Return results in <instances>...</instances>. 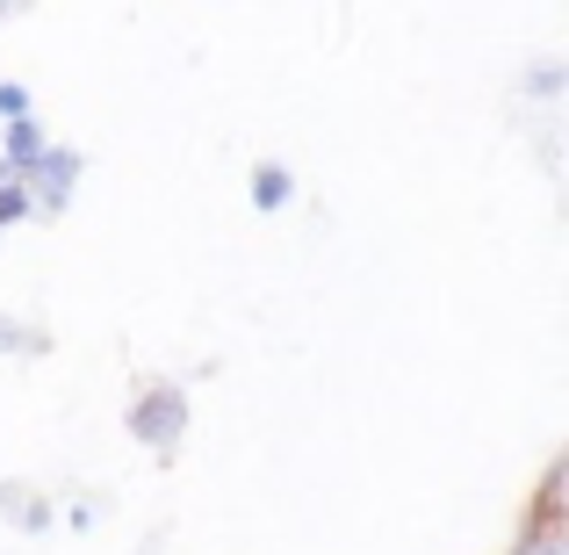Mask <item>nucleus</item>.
<instances>
[{
  "label": "nucleus",
  "instance_id": "1",
  "mask_svg": "<svg viewBox=\"0 0 569 555\" xmlns=\"http://www.w3.org/2000/svg\"><path fill=\"white\" fill-rule=\"evenodd\" d=\"M181 433H188V389L181 383H152L138 404H130V440H144V447L167 455Z\"/></svg>",
  "mask_w": 569,
  "mask_h": 555
},
{
  "label": "nucleus",
  "instance_id": "2",
  "mask_svg": "<svg viewBox=\"0 0 569 555\" xmlns=\"http://www.w3.org/2000/svg\"><path fill=\"white\" fill-rule=\"evenodd\" d=\"M80 167H87V159L66 152V145H58V152H43L37 167H29V174H37V209H43V217H58V209L72 202V181H80Z\"/></svg>",
  "mask_w": 569,
  "mask_h": 555
},
{
  "label": "nucleus",
  "instance_id": "3",
  "mask_svg": "<svg viewBox=\"0 0 569 555\" xmlns=\"http://www.w3.org/2000/svg\"><path fill=\"white\" fill-rule=\"evenodd\" d=\"M43 159V138H37V123L29 116H8V174H29Z\"/></svg>",
  "mask_w": 569,
  "mask_h": 555
},
{
  "label": "nucleus",
  "instance_id": "4",
  "mask_svg": "<svg viewBox=\"0 0 569 555\" xmlns=\"http://www.w3.org/2000/svg\"><path fill=\"white\" fill-rule=\"evenodd\" d=\"M289 195H296V181L281 167H260V174H252V209H281Z\"/></svg>",
  "mask_w": 569,
  "mask_h": 555
},
{
  "label": "nucleus",
  "instance_id": "5",
  "mask_svg": "<svg viewBox=\"0 0 569 555\" xmlns=\"http://www.w3.org/2000/svg\"><path fill=\"white\" fill-rule=\"evenodd\" d=\"M29 209H37V202H29V188H14V181H0V231H8V224H22V217H29Z\"/></svg>",
  "mask_w": 569,
  "mask_h": 555
},
{
  "label": "nucleus",
  "instance_id": "6",
  "mask_svg": "<svg viewBox=\"0 0 569 555\" xmlns=\"http://www.w3.org/2000/svg\"><path fill=\"white\" fill-rule=\"evenodd\" d=\"M0 354H43V339L37 333H14V325L0 318Z\"/></svg>",
  "mask_w": 569,
  "mask_h": 555
},
{
  "label": "nucleus",
  "instance_id": "7",
  "mask_svg": "<svg viewBox=\"0 0 569 555\" xmlns=\"http://www.w3.org/2000/svg\"><path fill=\"white\" fill-rule=\"evenodd\" d=\"M0 116H29V87H14V80H0Z\"/></svg>",
  "mask_w": 569,
  "mask_h": 555
},
{
  "label": "nucleus",
  "instance_id": "8",
  "mask_svg": "<svg viewBox=\"0 0 569 555\" xmlns=\"http://www.w3.org/2000/svg\"><path fill=\"white\" fill-rule=\"evenodd\" d=\"M556 87H562V66H541V72H533V95H541V101L556 95Z\"/></svg>",
  "mask_w": 569,
  "mask_h": 555
},
{
  "label": "nucleus",
  "instance_id": "9",
  "mask_svg": "<svg viewBox=\"0 0 569 555\" xmlns=\"http://www.w3.org/2000/svg\"><path fill=\"white\" fill-rule=\"evenodd\" d=\"M519 555H556V548H519Z\"/></svg>",
  "mask_w": 569,
  "mask_h": 555
},
{
  "label": "nucleus",
  "instance_id": "10",
  "mask_svg": "<svg viewBox=\"0 0 569 555\" xmlns=\"http://www.w3.org/2000/svg\"><path fill=\"white\" fill-rule=\"evenodd\" d=\"M0 8H8V0H0Z\"/></svg>",
  "mask_w": 569,
  "mask_h": 555
}]
</instances>
